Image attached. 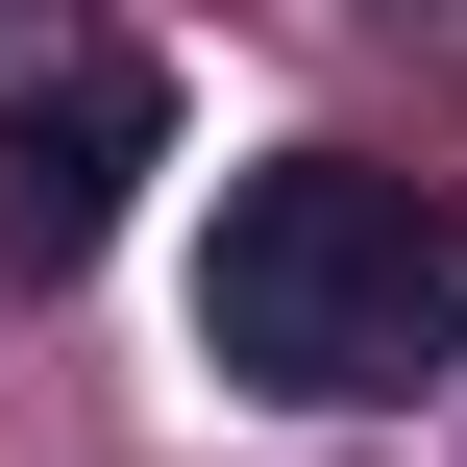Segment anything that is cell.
I'll list each match as a JSON object with an SVG mask.
<instances>
[{
  "mask_svg": "<svg viewBox=\"0 0 467 467\" xmlns=\"http://www.w3.org/2000/svg\"><path fill=\"white\" fill-rule=\"evenodd\" d=\"M197 369L271 419H369V394L467 369V197L369 172V148H271L197 246Z\"/></svg>",
  "mask_w": 467,
  "mask_h": 467,
  "instance_id": "cell-1",
  "label": "cell"
},
{
  "mask_svg": "<svg viewBox=\"0 0 467 467\" xmlns=\"http://www.w3.org/2000/svg\"><path fill=\"white\" fill-rule=\"evenodd\" d=\"M148 148H172V74H148V49H49V74L0 99V271H25V296H49V271H99Z\"/></svg>",
  "mask_w": 467,
  "mask_h": 467,
  "instance_id": "cell-2",
  "label": "cell"
}]
</instances>
